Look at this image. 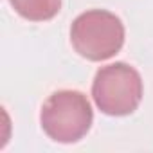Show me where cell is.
<instances>
[{
	"instance_id": "obj_1",
	"label": "cell",
	"mask_w": 153,
	"mask_h": 153,
	"mask_svg": "<svg viewBox=\"0 0 153 153\" xmlns=\"http://www.w3.org/2000/svg\"><path fill=\"white\" fill-rule=\"evenodd\" d=\"M92 106L78 90H59L49 96L42 106L43 131L56 142L72 144L83 139L92 126Z\"/></svg>"
},
{
	"instance_id": "obj_2",
	"label": "cell",
	"mask_w": 153,
	"mask_h": 153,
	"mask_svg": "<svg viewBox=\"0 0 153 153\" xmlns=\"http://www.w3.org/2000/svg\"><path fill=\"white\" fill-rule=\"evenodd\" d=\"M70 42L79 56L90 61H105L121 51L124 43V25L114 13L92 9L74 20Z\"/></svg>"
},
{
	"instance_id": "obj_3",
	"label": "cell",
	"mask_w": 153,
	"mask_h": 153,
	"mask_svg": "<svg viewBox=\"0 0 153 153\" xmlns=\"http://www.w3.org/2000/svg\"><path fill=\"white\" fill-rule=\"evenodd\" d=\"M92 97L97 108L106 115H128L137 110L142 99L140 74L126 63H112L97 70Z\"/></svg>"
},
{
	"instance_id": "obj_4",
	"label": "cell",
	"mask_w": 153,
	"mask_h": 153,
	"mask_svg": "<svg viewBox=\"0 0 153 153\" xmlns=\"http://www.w3.org/2000/svg\"><path fill=\"white\" fill-rule=\"evenodd\" d=\"M13 9L31 22H45L59 13L61 0H9Z\"/></svg>"
}]
</instances>
